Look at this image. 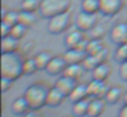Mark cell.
Returning a JSON list of instances; mask_svg holds the SVG:
<instances>
[{
	"instance_id": "6da1fadb",
	"label": "cell",
	"mask_w": 127,
	"mask_h": 117,
	"mask_svg": "<svg viewBox=\"0 0 127 117\" xmlns=\"http://www.w3.org/2000/svg\"><path fill=\"white\" fill-rule=\"evenodd\" d=\"M23 63L25 56L19 50L1 53V76L18 80L23 75Z\"/></svg>"
},
{
	"instance_id": "7a4b0ae2",
	"label": "cell",
	"mask_w": 127,
	"mask_h": 117,
	"mask_svg": "<svg viewBox=\"0 0 127 117\" xmlns=\"http://www.w3.org/2000/svg\"><path fill=\"white\" fill-rule=\"evenodd\" d=\"M49 89H51L49 84L45 83V82H36V83L30 84L29 87H26L23 95L28 99L30 109L40 110L41 108L47 106V98Z\"/></svg>"
},
{
	"instance_id": "3957f363",
	"label": "cell",
	"mask_w": 127,
	"mask_h": 117,
	"mask_svg": "<svg viewBox=\"0 0 127 117\" xmlns=\"http://www.w3.org/2000/svg\"><path fill=\"white\" fill-rule=\"evenodd\" d=\"M72 0H42L41 7L38 10V15L41 18H52L62 12L70 11Z\"/></svg>"
},
{
	"instance_id": "277c9868",
	"label": "cell",
	"mask_w": 127,
	"mask_h": 117,
	"mask_svg": "<svg viewBox=\"0 0 127 117\" xmlns=\"http://www.w3.org/2000/svg\"><path fill=\"white\" fill-rule=\"evenodd\" d=\"M71 23H72V14L70 11H66V12H62L59 15H55L48 19L47 30L48 33H51L53 35H59L66 33L71 27Z\"/></svg>"
},
{
	"instance_id": "5b68a950",
	"label": "cell",
	"mask_w": 127,
	"mask_h": 117,
	"mask_svg": "<svg viewBox=\"0 0 127 117\" xmlns=\"http://www.w3.org/2000/svg\"><path fill=\"white\" fill-rule=\"evenodd\" d=\"M75 27H78L79 30L88 33L98 23V14H89L85 11H81L75 16Z\"/></svg>"
},
{
	"instance_id": "8992f818",
	"label": "cell",
	"mask_w": 127,
	"mask_h": 117,
	"mask_svg": "<svg viewBox=\"0 0 127 117\" xmlns=\"http://www.w3.org/2000/svg\"><path fill=\"white\" fill-rule=\"evenodd\" d=\"M88 38H89L88 33L79 30L78 27H74V29H68L66 31V37H64L63 42L67 49L68 48H79Z\"/></svg>"
},
{
	"instance_id": "52a82bcc",
	"label": "cell",
	"mask_w": 127,
	"mask_h": 117,
	"mask_svg": "<svg viewBox=\"0 0 127 117\" xmlns=\"http://www.w3.org/2000/svg\"><path fill=\"white\" fill-rule=\"evenodd\" d=\"M124 0H101L100 4V14L104 16H115L124 8Z\"/></svg>"
},
{
	"instance_id": "ba28073f",
	"label": "cell",
	"mask_w": 127,
	"mask_h": 117,
	"mask_svg": "<svg viewBox=\"0 0 127 117\" xmlns=\"http://www.w3.org/2000/svg\"><path fill=\"white\" fill-rule=\"evenodd\" d=\"M67 64H68V63L66 61V59H64L63 54H56V56H53L52 60L49 61V64H48L45 72H47L48 75H51V76L63 75Z\"/></svg>"
},
{
	"instance_id": "9c48e42d",
	"label": "cell",
	"mask_w": 127,
	"mask_h": 117,
	"mask_svg": "<svg viewBox=\"0 0 127 117\" xmlns=\"http://www.w3.org/2000/svg\"><path fill=\"white\" fill-rule=\"evenodd\" d=\"M89 87V95L93 98H105L108 90H109V84L107 80H98V79H92L88 83Z\"/></svg>"
},
{
	"instance_id": "30bf717a",
	"label": "cell",
	"mask_w": 127,
	"mask_h": 117,
	"mask_svg": "<svg viewBox=\"0 0 127 117\" xmlns=\"http://www.w3.org/2000/svg\"><path fill=\"white\" fill-rule=\"evenodd\" d=\"M107 59H108V49L104 48L102 50L97 52V53H94V54H88L82 64H83V67H85L86 71H90L92 72L98 64L107 61Z\"/></svg>"
},
{
	"instance_id": "8fae6325",
	"label": "cell",
	"mask_w": 127,
	"mask_h": 117,
	"mask_svg": "<svg viewBox=\"0 0 127 117\" xmlns=\"http://www.w3.org/2000/svg\"><path fill=\"white\" fill-rule=\"evenodd\" d=\"M109 38L113 44L120 45L127 42V22H119L109 30Z\"/></svg>"
},
{
	"instance_id": "7c38bea8",
	"label": "cell",
	"mask_w": 127,
	"mask_h": 117,
	"mask_svg": "<svg viewBox=\"0 0 127 117\" xmlns=\"http://www.w3.org/2000/svg\"><path fill=\"white\" fill-rule=\"evenodd\" d=\"M66 98H67V95L60 89H58L56 86H52L49 89V93H48L47 106H49V108H58V106H60L63 103V101Z\"/></svg>"
},
{
	"instance_id": "4fadbf2b",
	"label": "cell",
	"mask_w": 127,
	"mask_h": 117,
	"mask_svg": "<svg viewBox=\"0 0 127 117\" xmlns=\"http://www.w3.org/2000/svg\"><path fill=\"white\" fill-rule=\"evenodd\" d=\"M63 56L68 64H78V63H83V60L88 56V52L78 48H68Z\"/></svg>"
},
{
	"instance_id": "5bb4252c",
	"label": "cell",
	"mask_w": 127,
	"mask_h": 117,
	"mask_svg": "<svg viewBox=\"0 0 127 117\" xmlns=\"http://www.w3.org/2000/svg\"><path fill=\"white\" fill-rule=\"evenodd\" d=\"M77 84H78V80H75V79L70 78V76H67V75H60L58 78V80H56L55 86L58 87V89H60L62 91L67 95V98H68V95L71 94V91L75 89Z\"/></svg>"
},
{
	"instance_id": "9a60e30c",
	"label": "cell",
	"mask_w": 127,
	"mask_h": 117,
	"mask_svg": "<svg viewBox=\"0 0 127 117\" xmlns=\"http://www.w3.org/2000/svg\"><path fill=\"white\" fill-rule=\"evenodd\" d=\"M107 101L104 98H92L89 103V110H88V117H100L105 110Z\"/></svg>"
},
{
	"instance_id": "2e32d148",
	"label": "cell",
	"mask_w": 127,
	"mask_h": 117,
	"mask_svg": "<svg viewBox=\"0 0 127 117\" xmlns=\"http://www.w3.org/2000/svg\"><path fill=\"white\" fill-rule=\"evenodd\" d=\"M89 87H88V83H78L75 86V89L71 91V94L68 95V101L70 102H78V101H82V99H86L89 98Z\"/></svg>"
},
{
	"instance_id": "e0dca14e",
	"label": "cell",
	"mask_w": 127,
	"mask_h": 117,
	"mask_svg": "<svg viewBox=\"0 0 127 117\" xmlns=\"http://www.w3.org/2000/svg\"><path fill=\"white\" fill-rule=\"evenodd\" d=\"M29 110H30V105H29L28 99L25 98V95L18 97V98H15V99L12 101V103H11V112H12V114L22 117L23 114L28 113Z\"/></svg>"
},
{
	"instance_id": "ac0fdd59",
	"label": "cell",
	"mask_w": 127,
	"mask_h": 117,
	"mask_svg": "<svg viewBox=\"0 0 127 117\" xmlns=\"http://www.w3.org/2000/svg\"><path fill=\"white\" fill-rule=\"evenodd\" d=\"M21 40L12 37L11 34L1 37V53H10V52H18L21 49Z\"/></svg>"
},
{
	"instance_id": "d6986e66",
	"label": "cell",
	"mask_w": 127,
	"mask_h": 117,
	"mask_svg": "<svg viewBox=\"0 0 127 117\" xmlns=\"http://www.w3.org/2000/svg\"><path fill=\"white\" fill-rule=\"evenodd\" d=\"M112 73V67L108 61L98 64L92 71V79H98V80H107Z\"/></svg>"
},
{
	"instance_id": "ffe728a7",
	"label": "cell",
	"mask_w": 127,
	"mask_h": 117,
	"mask_svg": "<svg viewBox=\"0 0 127 117\" xmlns=\"http://www.w3.org/2000/svg\"><path fill=\"white\" fill-rule=\"evenodd\" d=\"M123 95H124L123 87H120V86H111L104 99L107 101V103H109V105H116L120 99L123 101Z\"/></svg>"
},
{
	"instance_id": "44dd1931",
	"label": "cell",
	"mask_w": 127,
	"mask_h": 117,
	"mask_svg": "<svg viewBox=\"0 0 127 117\" xmlns=\"http://www.w3.org/2000/svg\"><path fill=\"white\" fill-rule=\"evenodd\" d=\"M85 72H86V70L83 67V64L82 63H78V64H67L63 75H67L70 78L75 79V80H79L85 75Z\"/></svg>"
},
{
	"instance_id": "7402d4cb",
	"label": "cell",
	"mask_w": 127,
	"mask_h": 117,
	"mask_svg": "<svg viewBox=\"0 0 127 117\" xmlns=\"http://www.w3.org/2000/svg\"><path fill=\"white\" fill-rule=\"evenodd\" d=\"M89 103H90L89 98L78 101V102H74L72 103V108H71V114L74 117H88Z\"/></svg>"
},
{
	"instance_id": "603a6c76",
	"label": "cell",
	"mask_w": 127,
	"mask_h": 117,
	"mask_svg": "<svg viewBox=\"0 0 127 117\" xmlns=\"http://www.w3.org/2000/svg\"><path fill=\"white\" fill-rule=\"evenodd\" d=\"M55 54L52 53L51 50H41L34 56V60L37 63V67H38V71H45L49 64V61L52 60V57Z\"/></svg>"
},
{
	"instance_id": "cb8c5ba5",
	"label": "cell",
	"mask_w": 127,
	"mask_h": 117,
	"mask_svg": "<svg viewBox=\"0 0 127 117\" xmlns=\"http://www.w3.org/2000/svg\"><path fill=\"white\" fill-rule=\"evenodd\" d=\"M101 0H81V11L89 14H100Z\"/></svg>"
},
{
	"instance_id": "d4e9b609",
	"label": "cell",
	"mask_w": 127,
	"mask_h": 117,
	"mask_svg": "<svg viewBox=\"0 0 127 117\" xmlns=\"http://www.w3.org/2000/svg\"><path fill=\"white\" fill-rule=\"evenodd\" d=\"M37 21H38V15H37L36 12H32V11H23V10L19 11V22L21 23L32 27L33 24L37 23Z\"/></svg>"
},
{
	"instance_id": "484cf974",
	"label": "cell",
	"mask_w": 127,
	"mask_h": 117,
	"mask_svg": "<svg viewBox=\"0 0 127 117\" xmlns=\"http://www.w3.org/2000/svg\"><path fill=\"white\" fill-rule=\"evenodd\" d=\"M104 48H105V44L102 41V38H90L88 48H86V52H88V54H94L97 52L102 50Z\"/></svg>"
},
{
	"instance_id": "4316f807",
	"label": "cell",
	"mask_w": 127,
	"mask_h": 117,
	"mask_svg": "<svg viewBox=\"0 0 127 117\" xmlns=\"http://www.w3.org/2000/svg\"><path fill=\"white\" fill-rule=\"evenodd\" d=\"M38 71V67H37V63L33 57H25V63H23V75L29 76L33 75Z\"/></svg>"
},
{
	"instance_id": "83f0119b",
	"label": "cell",
	"mask_w": 127,
	"mask_h": 117,
	"mask_svg": "<svg viewBox=\"0 0 127 117\" xmlns=\"http://www.w3.org/2000/svg\"><path fill=\"white\" fill-rule=\"evenodd\" d=\"M41 1L42 0H22L21 1V10L38 12L40 7H41Z\"/></svg>"
},
{
	"instance_id": "f1b7e54d",
	"label": "cell",
	"mask_w": 127,
	"mask_h": 117,
	"mask_svg": "<svg viewBox=\"0 0 127 117\" xmlns=\"http://www.w3.org/2000/svg\"><path fill=\"white\" fill-rule=\"evenodd\" d=\"M29 29H30L29 26H26V24H23V23H21V22H19V23H17L15 26H12L11 33H10V34H11L12 37L18 38V40H22V38L28 34Z\"/></svg>"
},
{
	"instance_id": "f546056e",
	"label": "cell",
	"mask_w": 127,
	"mask_h": 117,
	"mask_svg": "<svg viewBox=\"0 0 127 117\" xmlns=\"http://www.w3.org/2000/svg\"><path fill=\"white\" fill-rule=\"evenodd\" d=\"M113 59H115L119 64L123 63V61H127V42L118 45V48L115 49V53H113Z\"/></svg>"
},
{
	"instance_id": "4dcf8cb0",
	"label": "cell",
	"mask_w": 127,
	"mask_h": 117,
	"mask_svg": "<svg viewBox=\"0 0 127 117\" xmlns=\"http://www.w3.org/2000/svg\"><path fill=\"white\" fill-rule=\"evenodd\" d=\"M107 34V27L101 23H97L90 31H88L89 38H104Z\"/></svg>"
},
{
	"instance_id": "1f68e13d",
	"label": "cell",
	"mask_w": 127,
	"mask_h": 117,
	"mask_svg": "<svg viewBox=\"0 0 127 117\" xmlns=\"http://www.w3.org/2000/svg\"><path fill=\"white\" fill-rule=\"evenodd\" d=\"M1 21L7 22V23L11 24V26H15L17 23H19V11H17V10H10L8 12H7L6 15L1 18Z\"/></svg>"
},
{
	"instance_id": "d6a6232c",
	"label": "cell",
	"mask_w": 127,
	"mask_h": 117,
	"mask_svg": "<svg viewBox=\"0 0 127 117\" xmlns=\"http://www.w3.org/2000/svg\"><path fill=\"white\" fill-rule=\"evenodd\" d=\"M14 82L15 80H12V79H10V78H4V76H1V93L8 91V90L14 86Z\"/></svg>"
},
{
	"instance_id": "836d02e7",
	"label": "cell",
	"mask_w": 127,
	"mask_h": 117,
	"mask_svg": "<svg viewBox=\"0 0 127 117\" xmlns=\"http://www.w3.org/2000/svg\"><path fill=\"white\" fill-rule=\"evenodd\" d=\"M119 76L123 82H127V61L120 63V65H119Z\"/></svg>"
},
{
	"instance_id": "e575fe53",
	"label": "cell",
	"mask_w": 127,
	"mask_h": 117,
	"mask_svg": "<svg viewBox=\"0 0 127 117\" xmlns=\"http://www.w3.org/2000/svg\"><path fill=\"white\" fill-rule=\"evenodd\" d=\"M34 45H36L34 42H28V44H25V45L22 46V49H19V52L23 54V56H29V53L32 52V49H34Z\"/></svg>"
},
{
	"instance_id": "d590c367",
	"label": "cell",
	"mask_w": 127,
	"mask_h": 117,
	"mask_svg": "<svg viewBox=\"0 0 127 117\" xmlns=\"http://www.w3.org/2000/svg\"><path fill=\"white\" fill-rule=\"evenodd\" d=\"M11 29H12L11 24H8L7 22H4V21H1V37L10 35V33H11Z\"/></svg>"
},
{
	"instance_id": "8d00e7d4",
	"label": "cell",
	"mask_w": 127,
	"mask_h": 117,
	"mask_svg": "<svg viewBox=\"0 0 127 117\" xmlns=\"http://www.w3.org/2000/svg\"><path fill=\"white\" fill-rule=\"evenodd\" d=\"M22 117H42L41 113H40L38 110H34V109H30V110L28 112V113H25Z\"/></svg>"
},
{
	"instance_id": "74e56055",
	"label": "cell",
	"mask_w": 127,
	"mask_h": 117,
	"mask_svg": "<svg viewBox=\"0 0 127 117\" xmlns=\"http://www.w3.org/2000/svg\"><path fill=\"white\" fill-rule=\"evenodd\" d=\"M118 117H127V103H124L118 113Z\"/></svg>"
},
{
	"instance_id": "f35d334b",
	"label": "cell",
	"mask_w": 127,
	"mask_h": 117,
	"mask_svg": "<svg viewBox=\"0 0 127 117\" xmlns=\"http://www.w3.org/2000/svg\"><path fill=\"white\" fill-rule=\"evenodd\" d=\"M8 11H10V10H8V8H7V7H6V5H3V7H1V18H3V16H4V15H6V14H7V12H8Z\"/></svg>"
},
{
	"instance_id": "ab89813d",
	"label": "cell",
	"mask_w": 127,
	"mask_h": 117,
	"mask_svg": "<svg viewBox=\"0 0 127 117\" xmlns=\"http://www.w3.org/2000/svg\"><path fill=\"white\" fill-rule=\"evenodd\" d=\"M123 102L127 103V90L124 91V95H123Z\"/></svg>"
},
{
	"instance_id": "60d3db41",
	"label": "cell",
	"mask_w": 127,
	"mask_h": 117,
	"mask_svg": "<svg viewBox=\"0 0 127 117\" xmlns=\"http://www.w3.org/2000/svg\"><path fill=\"white\" fill-rule=\"evenodd\" d=\"M72 117H74V116H72Z\"/></svg>"
}]
</instances>
